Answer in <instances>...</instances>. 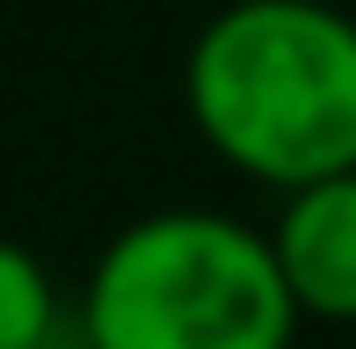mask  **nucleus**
<instances>
[{
    "mask_svg": "<svg viewBox=\"0 0 356 349\" xmlns=\"http://www.w3.org/2000/svg\"><path fill=\"white\" fill-rule=\"evenodd\" d=\"M298 298L277 241L225 211H153L88 269V349H291Z\"/></svg>",
    "mask_w": 356,
    "mask_h": 349,
    "instance_id": "nucleus-2",
    "label": "nucleus"
},
{
    "mask_svg": "<svg viewBox=\"0 0 356 349\" xmlns=\"http://www.w3.org/2000/svg\"><path fill=\"white\" fill-rule=\"evenodd\" d=\"M269 241L305 320H356V168L284 189Z\"/></svg>",
    "mask_w": 356,
    "mask_h": 349,
    "instance_id": "nucleus-3",
    "label": "nucleus"
},
{
    "mask_svg": "<svg viewBox=\"0 0 356 349\" xmlns=\"http://www.w3.org/2000/svg\"><path fill=\"white\" fill-rule=\"evenodd\" d=\"M51 327H58L51 269L22 241H0V349H44Z\"/></svg>",
    "mask_w": 356,
    "mask_h": 349,
    "instance_id": "nucleus-4",
    "label": "nucleus"
},
{
    "mask_svg": "<svg viewBox=\"0 0 356 349\" xmlns=\"http://www.w3.org/2000/svg\"><path fill=\"white\" fill-rule=\"evenodd\" d=\"M189 124L225 168L305 189L356 168V15L327 0H233L182 66Z\"/></svg>",
    "mask_w": 356,
    "mask_h": 349,
    "instance_id": "nucleus-1",
    "label": "nucleus"
}]
</instances>
